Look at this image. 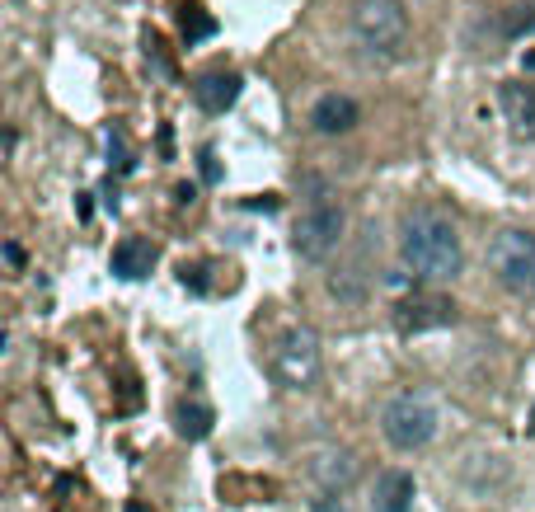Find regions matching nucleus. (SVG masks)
Listing matches in <instances>:
<instances>
[{
	"label": "nucleus",
	"instance_id": "f257e3e1",
	"mask_svg": "<svg viewBox=\"0 0 535 512\" xmlns=\"http://www.w3.org/2000/svg\"><path fill=\"white\" fill-rule=\"evenodd\" d=\"M399 259L413 268V278H456L460 264H465V249H460L451 217H442L437 207H413L409 217L399 221Z\"/></svg>",
	"mask_w": 535,
	"mask_h": 512
},
{
	"label": "nucleus",
	"instance_id": "f03ea898",
	"mask_svg": "<svg viewBox=\"0 0 535 512\" xmlns=\"http://www.w3.org/2000/svg\"><path fill=\"white\" fill-rule=\"evenodd\" d=\"M268 372L282 381L287 390H310L324 372V353H320V334L310 325H291L282 329L268 348Z\"/></svg>",
	"mask_w": 535,
	"mask_h": 512
},
{
	"label": "nucleus",
	"instance_id": "7ed1b4c3",
	"mask_svg": "<svg viewBox=\"0 0 535 512\" xmlns=\"http://www.w3.org/2000/svg\"><path fill=\"white\" fill-rule=\"evenodd\" d=\"M352 38L371 57H399L409 47V10L399 0H357L352 5Z\"/></svg>",
	"mask_w": 535,
	"mask_h": 512
},
{
	"label": "nucleus",
	"instance_id": "20e7f679",
	"mask_svg": "<svg viewBox=\"0 0 535 512\" xmlns=\"http://www.w3.org/2000/svg\"><path fill=\"white\" fill-rule=\"evenodd\" d=\"M489 273L503 282L512 296L535 301V235L507 226L489 240Z\"/></svg>",
	"mask_w": 535,
	"mask_h": 512
},
{
	"label": "nucleus",
	"instance_id": "39448f33",
	"mask_svg": "<svg viewBox=\"0 0 535 512\" xmlns=\"http://www.w3.org/2000/svg\"><path fill=\"white\" fill-rule=\"evenodd\" d=\"M381 433L390 447L399 451H418L428 447L432 433H437V414H432L428 400H418V395H399L381 409Z\"/></svg>",
	"mask_w": 535,
	"mask_h": 512
},
{
	"label": "nucleus",
	"instance_id": "423d86ee",
	"mask_svg": "<svg viewBox=\"0 0 535 512\" xmlns=\"http://www.w3.org/2000/svg\"><path fill=\"white\" fill-rule=\"evenodd\" d=\"M343 226H348V217H343V207H338V202H315L306 217L296 221V231H291V249H296L301 259H310V264H320V259H329V254L338 249Z\"/></svg>",
	"mask_w": 535,
	"mask_h": 512
},
{
	"label": "nucleus",
	"instance_id": "0eeeda50",
	"mask_svg": "<svg viewBox=\"0 0 535 512\" xmlns=\"http://www.w3.org/2000/svg\"><path fill=\"white\" fill-rule=\"evenodd\" d=\"M456 320H460L456 301H446V296H404L395 306L399 334H428V329H446Z\"/></svg>",
	"mask_w": 535,
	"mask_h": 512
},
{
	"label": "nucleus",
	"instance_id": "6e6552de",
	"mask_svg": "<svg viewBox=\"0 0 535 512\" xmlns=\"http://www.w3.org/2000/svg\"><path fill=\"white\" fill-rule=\"evenodd\" d=\"M310 480L320 484L324 494H343L357 480V456L348 447H320L310 456Z\"/></svg>",
	"mask_w": 535,
	"mask_h": 512
},
{
	"label": "nucleus",
	"instance_id": "1a4fd4ad",
	"mask_svg": "<svg viewBox=\"0 0 535 512\" xmlns=\"http://www.w3.org/2000/svg\"><path fill=\"white\" fill-rule=\"evenodd\" d=\"M357 123H362V109L352 104L348 94H320L315 109H310V127H315L320 137H343V132H352Z\"/></svg>",
	"mask_w": 535,
	"mask_h": 512
},
{
	"label": "nucleus",
	"instance_id": "9d476101",
	"mask_svg": "<svg viewBox=\"0 0 535 512\" xmlns=\"http://www.w3.org/2000/svg\"><path fill=\"white\" fill-rule=\"evenodd\" d=\"M498 104H503V118L512 123V132L535 141V85L531 80H503Z\"/></svg>",
	"mask_w": 535,
	"mask_h": 512
},
{
	"label": "nucleus",
	"instance_id": "9b49d317",
	"mask_svg": "<svg viewBox=\"0 0 535 512\" xmlns=\"http://www.w3.org/2000/svg\"><path fill=\"white\" fill-rule=\"evenodd\" d=\"M193 99H198L202 113H226L235 99H240V76L226 71V66H212L193 80Z\"/></svg>",
	"mask_w": 535,
	"mask_h": 512
},
{
	"label": "nucleus",
	"instance_id": "f8f14e48",
	"mask_svg": "<svg viewBox=\"0 0 535 512\" xmlns=\"http://www.w3.org/2000/svg\"><path fill=\"white\" fill-rule=\"evenodd\" d=\"M413 475L409 470H381L371 484V512H409L413 508Z\"/></svg>",
	"mask_w": 535,
	"mask_h": 512
},
{
	"label": "nucleus",
	"instance_id": "ddd939ff",
	"mask_svg": "<svg viewBox=\"0 0 535 512\" xmlns=\"http://www.w3.org/2000/svg\"><path fill=\"white\" fill-rule=\"evenodd\" d=\"M155 259H160V249H155L151 240L127 235L123 245L113 249V273H118V278H127V282H137V278H146V273L155 268Z\"/></svg>",
	"mask_w": 535,
	"mask_h": 512
},
{
	"label": "nucleus",
	"instance_id": "4468645a",
	"mask_svg": "<svg viewBox=\"0 0 535 512\" xmlns=\"http://www.w3.org/2000/svg\"><path fill=\"white\" fill-rule=\"evenodd\" d=\"M212 409L202 400H179L174 404V428H179V437H188V442H202V437L212 433Z\"/></svg>",
	"mask_w": 535,
	"mask_h": 512
},
{
	"label": "nucleus",
	"instance_id": "2eb2a0df",
	"mask_svg": "<svg viewBox=\"0 0 535 512\" xmlns=\"http://www.w3.org/2000/svg\"><path fill=\"white\" fill-rule=\"evenodd\" d=\"M498 29H503V38H526V33H535V0L503 10V15H498Z\"/></svg>",
	"mask_w": 535,
	"mask_h": 512
},
{
	"label": "nucleus",
	"instance_id": "dca6fc26",
	"mask_svg": "<svg viewBox=\"0 0 535 512\" xmlns=\"http://www.w3.org/2000/svg\"><path fill=\"white\" fill-rule=\"evenodd\" d=\"M212 29H216V24L202 15V5H188V10H184V33H188V43H193V38H207Z\"/></svg>",
	"mask_w": 535,
	"mask_h": 512
},
{
	"label": "nucleus",
	"instance_id": "f3484780",
	"mask_svg": "<svg viewBox=\"0 0 535 512\" xmlns=\"http://www.w3.org/2000/svg\"><path fill=\"white\" fill-rule=\"evenodd\" d=\"M526 433L535 437V404H531V414H526Z\"/></svg>",
	"mask_w": 535,
	"mask_h": 512
},
{
	"label": "nucleus",
	"instance_id": "a211bd4d",
	"mask_svg": "<svg viewBox=\"0 0 535 512\" xmlns=\"http://www.w3.org/2000/svg\"><path fill=\"white\" fill-rule=\"evenodd\" d=\"M320 512H343V508H334V503H320Z\"/></svg>",
	"mask_w": 535,
	"mask_h": 512
},
{
	"label": "nucleus",
	"instance_id": "6ab92c4d",
	"mask_svg": "<svg viewBox=\"0 0 535 512\" xmlns=\"http://www.w3.org/2000/svg\"><path fill=\"white\" fill-rule=\"evenodd\" d=\"M526 66H535V52H531V57H526Z\"/></svg>",
	"mask_w": 535,
	"mask_h": 512
}]
</instances>
